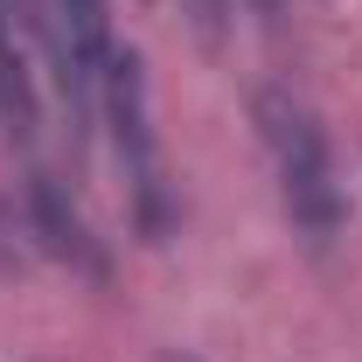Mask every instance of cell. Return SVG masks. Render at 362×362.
<instances>
[{"label":"cell","instance_id":"obj_1","mask_svg":"<svg viewBox=\"0 0 362 362\" xmlns=\"http://www.w3.org/2000/svg\"><path fill=\"white\" fill-rule=\"evenodd\" d=\"M258 133L272 146V168L286 188V209L307 237H334L341 230V181L327 160V133L314 126V112L293 90H258Z\"/></svg>","mask_w":362,"mask_h":362},{"label":"cell","instance_id":"obj_2","mask_svg":"<svg viewBox=\"0 0 362 362\" xmlns=\"http://www.w3.org/2000/svg\"><path fill=\"white\" fill-rule=\"evenodd\" d=\"M105 112H112V139H119V160L133 181V209L139 230L160 237L168 230V168H160V139H153V112H146V77H139V56H112L105 63Z\"/></svg>","mask_w":362,"mask_h":362},{"label":"cell","instance_id":"obj_3","mask_svg":"<svg viewBox=\"0 0 362 362\" xmlns=\"http://www.w3.org/2000/svg\"><path fill=\"white\" fill-rule=\"evenodd\" d=\"M28 202H35V230H42V244L63 258V265H77V272H90V279H105V251L90 244V223L63 202V188L49 175H35L28 181Z\"/></svg>","mask_w":362,"mask_h":362},{"label":"cell","instance_id":"obj_4","mask_svg":"<svg viewBox=\"0 0 362 362\" xmlns=\"http://www.w3.org/2000/svg\"><path fill=\"white\" fill-rule=\"evenodd\" d=\"M0 42H14V28H7V0H0Z\"/></svg>","mask_w":362,"mask_h":362},{"label":"cell","instance_id":"obj_5","mask_svg":"<svg viewBox=\"0 0 362 362\" xmlns=\"http://www.w3.org/2000/svg\"><path fill=\"white\" fill-rule=\"evenodd\" d=\"M0 272H14V251H7V237H0Z\"/></svg>","mask_w":362,"mask_h":362}]
</instances>
